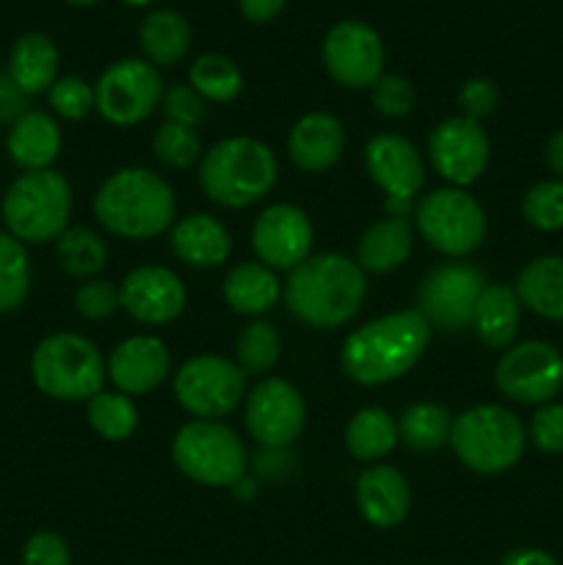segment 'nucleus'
I'll use <instances>...</instances> for the list:
<instances>
[{
  "label": "nucleus",
  "instance_id": "1",
  "mask_svg": "<svg viewBox=\"0 0 563 565\" xmlns=\"http://www.w3.org/2000/svg\"><path fill=\"white\" fill-rule=\"evenodd\" d=\"M434 329L417 309L381 315L348 334L340 367L353 384L381 386L403 379L428 351Z\"/></svg>",
  "mask_w": 563,
  "mask_h": 565
},
{
  "label": "nucleus",
  "instance_id": "2",
  "mask_svg": "<svg viewBox=\"0 0 563 565\" xmlns=\"http://www.w3.org/2000/svg\"><path fill=\"white\" fill-rule=\"evenodd\" d=\"M368 296V279L357 259L346 254H309L290 270L282 298L298 323L309 329L334 331L357 318Z\"/></svg>",
  "mask_w": 563,
  "mask_h": 565
},
{
  "label": "nucleus",
  "instance_id": "3",
  "mask_svg": "<svg viewBox=\"0 0 563 565\" xmlns=\"http://www.w3.org/2000/svg\"><path fill=\"white\" fill-rule=\"evenodd\" d=\"M174 188L144 166L114 171L94 193V218L125 241H149L174 226Z\"/></svg>",
  "mask_w": 563,
  "mask_h": 565
},
{
  "label": "nucleus",
  "instance_id": "4",
  "mask_svg": "<svg viewBox=\"0 0 563 565\" xmlns=\"http://www.w3.org/2000/svg\"><path fill=\"white\" fill-rule=\"evenodd\" d=\"M279 177V163L268 143L232 136L210 147L199 160V185L210 202L241 210L268 196Z\"/></svg>",
  "mask_w": 563,
  "mask_h": 565
},
{
  "label": "nucleus",
  "instance_id": "5",
  "mask_svg": "<svg viewBox=\"0 0 563 565\" xmlns=\"http://www.w3.org/2000/svg\"><path fill=\"white\" fill-rule=\"evenodd\" d=\"M72 185L61 171H22L0 202L6 232L25 246L59 241L70 230Z\"/></svg>",
  "mask_w": 563,
  "mask_h": 565
},
{
  "label": "nucleus",
  "instance_id": "6",
  "mask_svg": "<svg viewBox=\"0 0 563 565\" xmlns=\"http://www.w3.org/2000/svg\"><path fill=\"white\" fill-rule=\"evenodd\" d=\"M108 364L88 337L55 331L44 337L31 356V379L42 395L53 401H92L103 392Z\"/></svg>",
  "mask_w": 563,
  "mask_h": 565
},
{
  "label": "nucleus",
  "instance_id": "7",
  "mask_svg": "<svg viewBox=\"0 0 563 565\" xmlns=\"http://www.w3.org/2000/svg\"><path fill=\"white\" fill-rule=\"evenodd\" d=\"M450 447L458 461L472 472L500 475L522 461L528 434L511 408L484 403L453 419Z\"/></svg>",
  "mask_w": 563,
  "mask_h": 565
},
{
  "label": "nucleus",
  "instance_id": "8",
  "mask_svg": "<svg viewBox=\"0 0 563 565\" xmlns=\"http://www.w3.org/2000/svg\"><path fill=\"white\" fill-rule=\"evenodd\" d=\"M174 467L208 489H232L246 478L248 452L241 436L221 419H191L171 441Z\"/></svg>",
  "mask_w": 563,
  "mask_h": 565
},
{
  "label": "nucleus",
  "instance_id": "9",
  "mask_svg": "<svg viewBox=\"0 0 563 565\" xmlns=\"http://www.w3.org/2000/svg\"><path fill=\"white\" fill-rule=\"evenodd\" d=\"M414 230L434 252L461 259L486 237V210L464 188H436L414 204Z\"/></svg>",
  "mask_w": 563,
  "mask_h": 565
},
{
  "label": "nucleus",
  "instance_id": "10",
  "mask_svg": "<svg viewBox=\"0 0 563 565\" xmlns=\"http://www.w3.org/2000/svg\"><path fill=\"white\" fill-rule=\"evenodd\" d=\"M163 81L147 58L114 61L94 83V110L114 127L141 125L160 108Z\"/></svg>",
  "mask_w": 563,
  "mask_h": 565
},
{
  "label": "nucleus",
  "instance_id": "11",
  "mask_svg": "<svg viewBox=\"0 0 563 565\" xmlns=\"http://www.w3.org/2000/svg\"><path fill=\"white\" fill-rule=\"evenodd\" d=\"M174 395L193 419H221L246 401V373L235 359L199 353L177 370Z\"/></svg>",
  "mask_w": 563,
  "mask_h": 565
},
{
  "label": "nucleus",
  "instance_id": "12",
  "mask_svg": "<svg viewBox=\"0 0 563 565\" xmlns=\"http://www.w3.org/2000/svg\"><path fill=\"white\" fill-rule=\"evenodd\" d=\"M486 287L484 270L469 263L436 265L425 274L417 292V312L434 331L458 334L472 329L475 307Z\"/></svg>",
  "mask_w": 563,
  "mask_h": 565
},
{
  "label": "nucleus",
  "instance_id": "13",
  "mask_svg": "<svg viewBox=\"0 0 563 565\" xmlns=\"http://www.w3.org/2000/svg\"><path fill=\"white\" fill-rule=\"evenodd\" d=\"M364 166L370 180L386 196V215L412 218L414 196L425 185V163L417 147L397 132H379L364 147Z\"/></svg>",
  "mask_w": 563,
  "mask_h": 565
},
{
  "label": "nucleus",
  "instance_id": "14",
  "mask_svg": "<svg viewBox=\"0 0 563 565\" xmlns=\"http://www.w3.org/2000/svg\"><path fill=\"white\" fill-rule=\"evenodd\" d=\"M495 384L508 401L544 406L563 390L561 351L541 340L517 342L497 362Z\"/></svg>",
  "mask_w": 563,
  "mask_h": 565
},
{
  "label": "nucleus",
  "instance_id": "15",
  "mask_svg": "<svg viewBox=\"0 0 563 565\" xmlns=\"http://www.w3.org/2000/svg\"><path fill=\"white\" fill-rule=\"evenodd\" d=\"M307 425V406L296 386L287 379H259L246 392V428L265 450H285L301 436Z\"/></svg>",
  "mask_w": 563,
  "mask_h": 565
},
{
  "label": "nucleus",
  "instance_id": "16",
  "mask_svg": "<svg viewBox=\"0 0 563 565\" xmlns=\"http://www.w3.org/2000/svg\"><path fill=\"white\" fill-rule=\"evenodd\" d=\"M326 72L346 88H373L384 75V42L362 20H342L329 28L320 47Z\"/></svg>",
  "mask_w": 563,
  "mask_h": 565
},
{
  "label": "nucleus",
  "instance_id": "17",
  "mask_svg": "<svg viewBox=\"0 0 563 565\" xmlns=\"http://www.w3.org/2000/svg\"><path fill=\"white\" fill-rule=\"evenodd\" d=\"M489 136L480 121L469 116H447L428 138V158L436 174L453 188H467L486 171L489 163Z\"/></svg>",
  "mask_w": 563,
  "mask_h": 565
},
{
  "label": "nucleus",
  "instance_id": "18",
  "mask_svg": "<svg viewBox=\"0 0 563 565\" xmlns=\"http://www.w3.org/2000/svg\"><path fill=\"white\" fill-rule=\"evenodd\" d=\"M315 230L309 215L296 204H270L257 215L252 226V248L270 270H287L304 263L312 254Z\"/></svg>",
  "mask_w": 563,
  "mask_h": 565
},
{
  "label": "nucleus",
  "instance_id": "19",
  "mask_svg": "<svg viewBox=\"0 0 563 565\" xmlns=\"http://www.w3.org/2000/svg\"><path fill=\"white\" fill-rule=\"evenodd\" d=\"M121 309L144 326H166L185 309L188 292L180 276L163 265H138L119 285Z\"/></svg>",
  "mask_w": 563,
  "mask_h": 565
},
{
  "label": "nucleus",
  "instance_id": "20",
  "mask_svg": "<svg viewBox=\"0 0 563 565\" xmlns=\"http://www.w3.org/2000/svg\"><path fill=\"white\" fill-rule=\"evenodd\" d=\"M108 379L116 392L125 395H149L171 373V353L160 337L136 334L121 340L108 356Z\"/></svg>",
  "mask_w": 563,
  "mask_h": 565
},
{
  "label": "nucleus",
  "instance_id": "21",
  "mask_svg": "<svg viewBox=\"0 0 563 565\" xmlns=\"http://www.w3.org/2000/svg\"><path fill=\"white\" fill-rule=\"evenodd\" d=\"M357 505L364 522L392 530L412 511V489L401 469L390 463H370L357 480Z\"/></svg>",
  "mask_w": 563,
  "mask_h": 565
},
{
  "label": "nucleus",
  "instance_id": "22",
  "mask_svg": "<svg viewBox=\"0 0 563 565\" xmlns=\"http://www.w3.org/2000/svg\"><path fill=\"white\" fill-rule=\"evenodd\" d=\"M346 152V127L326 110L304 114L287 136V154L293 166L307 174H320L337 166Z\"/></svg>",
  "mask_w": 563,
  "mask_h": 565
},
{
  "label": "nucleus",
  "instance_id": "23",
  "mask_svg": "<svg viewBox=\"0 0 563 565\" xmlns=\"http://www.w3.org/2000/svg\"><path fill=\"white\" fill-rule=\"evenodd\" d=\"M169 246L174 257L188 268L210 270L230 259L232 235L215 215L191 213L174 221V226L169 230Z\"/></svg>",
  "mask_w": 563,
  "mask_h": 565
},
{
  "label": "nucleus",
  "instance_id": "24",
  "mask_svg": "<svg viewBox=\"0 0 563 565\" xmlns=\"http://www.w3.org/2000/svg\"><path fill=\"white\" fill-rule=\"evenodd\" d=\"M6 152L11 163L22 171H44L55 163L61 152V127L44 110H25L9 125Z\"/></svg>",
  "mask_w": 563,
  "mask_h": 565
},
{
  "label": "nucleus",
  "instance_id": "25",
  "mask_svg": "<svg viewBox=\"0 0 563 565\" xmlns=\"http://www.w3.org/2000/svg\"><path fill=\"white\" fill-rule=\"evenodd\" d=\"M414 248V224L408 218L384 215L362 232L357 243V265L364 274H392Z\"/></svg>",
  "mask_w": 563,
  "mask_h": 565
},
{
  "label": "nucleus",
  "instance_id": "26",
  "mask_svg": "<svg viewBox=\"0 0 563 565\" xmlns=\"http://www.w3.org/2000/svg\"><path fill=\"white\" fill-rule=\"evenodd\" d=\"M282 281L276 270L263 265L259 259L254 263H237L224 276V301L232 312L243 318H263L265 312L279 303Z\"/></svg>",
  "mask_w": 563,
  "mask_h": 565
},
{
  "label": "nucleus",
  "instance_id": "27",
  "mask_svg": "<svg viewBox=\"0 0 563 565\" xmlns=\"http://www.w3.org/2000/svg\"><path fill=\"white\" fill-rule=\"evenodd\" d=\"M522 303L508 285H486L478 298L472 318V331L491 351H508L519 334Z\"/></svg>",
  "mask_w": 563,
  "mask_h": 565
},
{
  "label": "nucleus",
  "instance_id": "28",
  "mask_svg": "<svg viewBox=\"0 0 563 565\" xmlns=\"http://www.w3.org/2000/svg\"><path fill=\"white\" fill-rule=\"evenodd\" d=\"M59 64L61 55L53 39L44 33H25L11 47L6 72L17 83V88L31 97V94L50 92V86L59 81Z\"/></svg>",
  "mask_w": 563,
  "mask_h": 565
},
{
  "label": "nucleus",
  "instance_id": "29",
  "mask_svg": "<svg viewBox=\"0 0 563 565\" xmlns=\"http://www.w3.org/2000/svg\"><path fill=\"white\" fill-rule=\"evenodd\" d=\"M519 303L539 318L563 323V257H535L524 265L513 281Z\"/></svg>",
  "mask_w": 563,
  "mask_h": 565
},
{
  "label": "nucleus",
  "instance_id": "30",
  "mask_svg": "<svg viewBox=\"0 0 563 565\" xmlns=\"http://www.w3.org/2000/svg\"><path fill=\"white\" fill-rule=\"evenodd\" d=\"M138 44L152 66H174L188 55L193 44L191 22L174 9H155L138 28Z\"/></svg>",
  "mask_w": 563,
  "mask_h": 565
},
{
  "label": "nucleus",
  "instance_id": "31",
  "mask_svg": "<svg viewBox=\"0 0 563 565\" xmlns=\"http://www.w3.org/2000/svg\"><path fill=\"white\" fill-rule=\"evenodd\" d=\"M397 423L390 412L368 406L351 417L346 428V447L357 461L373 463L390 456L397 445Z\"/></svg>",
  "mask_w": 563,
  "mask_h": 565
},
{
  "label": "nucleus",
  "instance_id": "32",
  "mask_svg": "<svg viewBox=\"0 0 563 565\" xmlns=\"http://www.w3.org/2000/svg\"><path fill=\"white\" fill-rule=\"evenodd\" d=\"M453 414L439 403H412L397 419V439L412 452H434L450 445Z\"/></svg>",
  "mask_w": 563,
  "mask_h": 565
},
{
  "label": "nucleus",
  "instance_id": "33",
  "mask_svg": "<svg viewBox=\"0 0 563 565\" xmlns=\"http://www.w3.org/2000/svg\"><path fill=\"white\" fill-rule=\"evenodd\" d=\"M55 257L72 279H97L99 270L108 265V243L88 226H70L55 241Z\"/></svg>",
  "mask_w": 563,
  "mask_h": 565
},
{
  "label": "nucleus",
  "instance_id": "34",
  "mask_svg": "<svg viewBox=\"0 0 563 565\" xmlns=\"http://www.w3.org/2000/svg\"><path fill=\"white\" fill-rule=\"evenodd\" d=\"M193 92L208 103H232L243 92V75L237 64L226 55L204 53L199 55L188 72Z\"/></svg>",
  "mask_w": 563,
  "mask_h": 565
},
{
  "label": "nucleus",
  "instance_id": "35",
  "mask_svg": "<svg viewBox=\"0 0 563 565\" xmlns=\"http://www.w3.org/2000/svg\"><path fill=\"white\" fill-rule=\"evenodd\" d=\"M88 425L97 436L108 441H125L138 428V408L125 392H97L86 408Z\"/></svg>",
  "mask_w": 563,
  "mask_h": 565
},
{
  "label": "nucleus",
  "instance_id": "36",
  "mask_svg": "<svg viewBox=\"0 0 563 565\" xmlns=\"http://www.w3.org/2000/svg\"><path fill=\"white\" fill-rule=\"evenodd\" d=\"M31 292V257L25 243L0 232V315H9L25 303Z\"/></svg>",
  "mask_w": 563,
  "mask_h": 565
},
{
  "label": "nucleus",
  "instance_id": "37",
  "mask_svg": "<svg viewBox=\"0 0 563 565\" xmlns=\"http://www.w3.org/2000/svg\"><path fill=\"white\" fill-rule=\"evenodd\" d=\"M282 337L268 320H252L235 342V364L246 375H265L279 364Z\"/></svg>",
  "mask_w": 563,
  "mask_h": 565
},
{
  "label": "nucleus",
  "instance_id": "38",
  "mask_svg": "<svg viewBox=\"0 0 563 565\" xmlns=\"http://www.w3.org/2000/svg\"><path fill=\"white\" fill-rule=\"evenodd\" d=\"M152 152L166 169L185 171L202 160V143H199L196 130H191V127L163 121L152 136Z\"/></svg>",
  "mask_w": 563,
  "mask_h": 565
},
{
  "label": "nucleus",
  "instance_id": "39",
  "mask_svg": "<svg viewBox=\"0 0 563 565\" xmlns=\"http://www.w3.org/2000/svg\"><path fill=\"white\" fill-rule=\"evenodd\" d=\"M522 215L533 230H563V180L535 182L522 199Z\"/></svg>",
  "mask_w": 563,
  "mask_h": 565
},
{
  "label": "nucleus",
  "instance_id": "40",
  "mask_svg": "<svg viewBox=\"0 0 563 565\" xmlns=\"http://www.w3.org/2000/svg\"><path fill=\"white\" fill-rule=\"evenodd\" d=\"M47 99L55 116L70 121H81L94 110V86H88V83L77 75L59 77V81L50 86Z\"/></svg>",
  "mask_w": 563,
  "mask_h": 565
},
{
  "label": "nucleus",
  "instance_id": "41",
  "mask_svg": "<svg viewBox=\"0 0 563 565\" xmlns=\"http://www.w3.org/2000/svg\"><path fill=\"white\" fill-rule=\"evenodd\" d=\"M121 309L119 285L105 279H88L75 290V312L86 320H108Z\"/></svg>",
  "mask_w": 563,
  "mask_h": 565
},
{
  "label": "nucleus",
  "instance_id": "42",
  "mask_svg": "<svg viewBox=\"0 0 563 565\" xmlns=\"http://www.w3.org/2000/svg\"><path fill=\"white\" fill-rule=\"evenodd\" d=\"M160 110H163L166 121H171V125H182L196 130L204 121V116H208V99L199 97V94L193 92L191 83H177V86L163 92Z\"/></svg>",
  "mask_w": 563,
  "mask_h": 565
},
{
  "label": "nucleus",
  "instance_id": "43",
  "mask_svg": "<svg viewBox=\"0 0 563 565\" xmlns=\"http://www.w3.org/2000/svg\"><path fill=\"white\" fill-rule=\"evenodd\" d=\"M370 92H373L375 110L386 119H403L406 114H412L414 103H417L414 86L403 75H381Z\"/></svg>",
  "mask_w": 563,
  "mask_h": 565
},
{
  "label": "nucleus",
  "instance_id": "44",
  "mask_svg": "<svg viewBox=\"0 0 563 565\" xmlns=\"http://www.w3.org/2000/svg\"><path fill=\"white\" fill-rule=\"evenodd\" d=\"M530 441L546 456L563 452V403H544L530 419Z\"/></svg>",
  "mask_w": 563,
  "mask_h": 565
},
{
  "label": "nucleus",
  "instance_id": "45",
  "mask_svg": "<svg viewBox=\"0 0 563 565\" xmlns=\"http://www.w3.org/2000/svg\"><path fill=\"white\" fill-rule=\"evenodd\" d=\"M22 565H72L70 546L59 533L39 530L22 546Z\"/></svg>",
  "mask_w": 563,
  "mask_h": 565
},
{
  "label": "nucleus",
  "instance_id": "46",
  "mask_svg": "<svg viewBox=\"0 0 563 565\" xmlns=\"http://www.w3.org/2000/svg\"><path fill=\"white\" fill-rule=\"evenodd\" d=\"M497 103H500V92H497L495 83L486 81V77H472V81L464 83L461 92H458V105H461L464 116H469V119L475 121L495 114Z\"/></svg>",
  "mask_w": 563,
  "mask_h": 565
},
{
  "label": "nucleus",
  "instance_id": "47",
  "mask_svg": "<svg viewBox=\"0 0 563 565\" xmlns=\"http://www.w3.org/2000/svg\"><path fill=\"white\" fill-rule=\"evenodd\" d=\"M28 110V94L17 88L9 72H0V121H17Z\"/></svg>",
  "mask_w": 563,
  "mask_h": 565
},
{
  "label": "nucleus",
  "instance_id": "48",
  "mask_svg": "<svg viewBox=\"0 0 563 565\" xmlns=\"http://www.w3.org/2000/svg\"><path fill=\"white\" fill-rule=\"evenodd\" d=\"M287 0H237V9L248 22H270L282 14Z\"/></svg>",
  "mask_w": 563,
  "mask_h": 565
},
{
  "label": "nucleus",
  "instance_id": "49",
  "mask_svg": "<svg viewBox=\"0 0 563 565\" xmlns=\"http://www.w3.org/2000/svg\"><path fill=\"white\" fill-rule=\"evenodd\" d=\"M500 565H557L555 557L544 550H513L502 557Z\"/></svg>",
  "mask_w": 563,
  "mask_h": 565
},
{
  "label": "nucleus",
  "instance_id": "50",
  "mask_svg": "<svg viewBox=\"0 0 563 565\" xmlns=\"http://www.w3.org/2000/svg\"><path fill=\"white\" fill-rule=\"evenodd\" d=\"M544 158H546V166L557 174V180H563V130L552 132L550 141H546Z\"/></svg>",
  "mask_w": 563,
  "mask_h": 565
},
{
  "label": "nucleus",
  "instance_id": "51",
  "mask_svg": "<svg viewBox=\"0 0 563 565\" xmlns=\"http://www.w3.org/2000/svg\"><path fill=\"white\" fill-rule=\"evenodd\" d=\"M70 6H77V9H88V6L99 3V0H66Z\"/></svg>",
  "mask_w": 563,
  "mask_h": 565
},
{
  "label": "nucleus",
  "instance_id": "52",
  "mask_svg": "<svg viewBox=\"0 0 563 565\" xmlns=\"http://www.w3.org/2000/svg\"><path fill=\"white\" fill-rule=\"evenodd\" d=\"M125 3L127 6H149V3H152V0H125Z\"/></svg>",
  "mask_w": 563,
  "mask_h": 565
}]
</instances>
